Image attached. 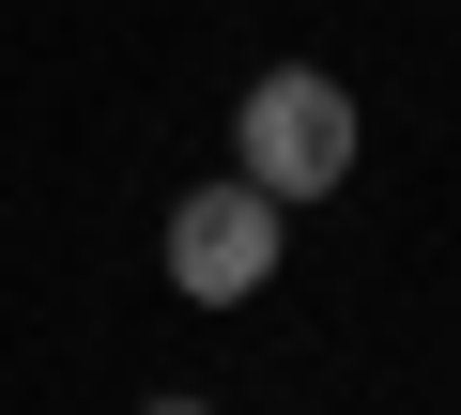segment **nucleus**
Here are the masks:
<instances>
[{"label":"nucleus","instance_id":"1","mask_svg":"<svg viewBox=\"0 0 461 415\" xmlns=\"http://www.w3.org/2000/svg\"><path fill=\"white\" fill-rule=\"evenodd\" d=\"M230 185H262L277 216H293V200H339L354 185V93L323 62H262L247 108H230Z\"/></svg>","mask_w":461,"mask_h":415},{"label":"nucleus","instance_id":"2","mask_svg":"<svg viewBox=\"0 0 461 415\" xmlns=\"http://www.w3.org/2000/svg\"><path fill=\"white\" fill-rule=\"evenodd\" d=\"M277 231H293V216H277L262 185H185V200H169V293H185V308H247V293L277 277Z\"/></svg>","mask_w":461,"mask_h":415},{"label":"nucleus","instance_id":"3","mask_svg":"<svg viewBox=\"0 0 461 415\" xmlns=\"http://www.w3.org/2000/svg\"><path fill=\"white\" fill-rule=\"evenodd\" d=\"M154 415H200V400H154Z\"/></svg>","mask_w":461,"mask_h":415}]
</instances>
